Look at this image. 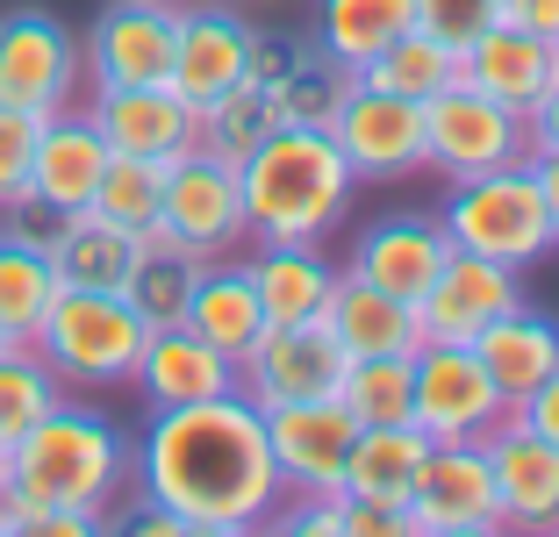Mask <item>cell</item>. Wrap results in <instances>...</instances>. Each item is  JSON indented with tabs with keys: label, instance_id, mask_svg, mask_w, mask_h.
I'll list each match as a JSON object with an SVG mask.
<instances>
[{
	"label": "cell",
	"instance_id": "obj_1",
	"mask_svg": "<svg viewBox=\"0 0 559 537\" xmlns=\"http://www.w3.org/2000/svg\"><path fill=\"white\" fill-rule=\"evenodd\" d=\"M136 494L180 516L187 537H245L265 530L287 502L265 444V408L245 387L209 394L187 408H151V430L136 438Z\"/></svg>",
	"mask_w": 559,
	"mask_h": 537
},
{
	"label": "cell",
	"instance_id": "obj_2",
	"mask_svg": "<svg viewBox=\"0 0 559 537\" xmlns=\"http://www.w3.org/2000/svg\"><path fill=\"white\" fill-rule=\"evenodd\" d=\"M237 194H245L251 244H323L345 223L359 172L323 122H280L259 151L237 158Z\"/></svg>",
	"mask_w": 559,
	"mask_h": 537
},
{
	"label": "cell",
	"instance_id": "obj_3",
	"mask_svg": "<svg viewBox=\"0 0 559 537\" xmlns=\"http://www.w3.org/2000/svg\"><path fill=\"white\" fill-rule=\"evenodd\" d=\"M136 480V438L86 402H58L44 423H29L8 444V502H50V509H94L116 516V494Z\"/></svg>",
	"mask_w": 559,
	"mask_h": 537
},
{
	"label": "cell",
	"instance_id": "obj_4",
	"mask_svg": "<svg viewBox=\"0 0 559 537\" xmlns=\"http://www.w3.org/2000/svg\"><path fill=\"white\" fill-rule=\"evenodd\" d=\"M151 323L130 309V294H100V287H58L44 323H36V351L66 387H122L144 358Z\"/></svg>",
	"mask_w": 559,
	"mask_h": 537
},
{
	"label": "cell",
	"instance_id": "obj_5",
	"mask_svg": "<svg viewBox=\"0 0 559 537\" xmlns=\"http://www.w3.org/2000/svg\"><path fill=\"white\" fill-rule=\"evenodd\" d=\"M438 223L452 237V251H480V259H502V265H538L552 251V215H545L531 158L495 165V172H474V179H452Z\"/></svg>",
	"mask_w": 559,
	"mask_h": 537
},
{
	"label": "cell",
	"instance_id": "obj_6",
	"mask_svg": "<svg viewBox=\"0 0 559 537\" xmlns=\"http://www.w3.org/2000/svg\"><path fill=\"white\" fill-rule=\"evenodd\" d=\"M158 237L194 251V259H230L251 244L245 229V194H237V158L194 144L165 165V201H158Z\"/></svg>",
	"mask_w": 559,
	"mask_h": 537
},
{
	"label": "cell",
	"instance_id": "obj_7",
	"mask_svg": "<svg viewBox=\"0 0 559 537\" xmlns=\"http://www.w3.org/2000/svg\"><path fill=\"white\" fill-rule=\"evenodd\" d=\"M402 523H409V537H488V530H502L488 444L480 438L430 444L424 466H416L409 502H402Z\"/></svg>",
	"mask_w": 559,
	"mask_h": 537
},
{
	"label": "cell",
	"instance_id": "obj_8",
	"mask_svg": "<svg viewBox=\"0 0 559 537\" xmlns=\"http://www.w3.org/2000/svg\"><path fill=\"white\" fill-rule=\"evenodd\" d=\"M516 158H531V130L516 108L474 94V86H444L424 100V165L438 179H474Z\"/></svg>",
	"mask_w": 559,
	"mask_h": 537
},
{
	"label": "cell",
	"instance_id": "obj_9",
	"mask_svg": "<svg viewBox=\"0 0 559 537\" xmlns=\"http://www.w3.org/2000/svg\"><path fill=\"white\" fill-rule=\"evenodd\" d=\"M86 86L80 65V36L50 8H8L0 15V100L29 115H58L72 108Z\"/></svg>",
	"mask_w": 559,
	"mask_h": 537
},
{
	"label": "cell",
	"instance_id": "obj_10",
	"mask_svg": "<svg viewBox=\"0 0 559 537\" xmlns=\"http://www.w3.org/2000/svg\"><path fill=\"white\" fill-rule=\"evenodd\" d=\"M510 416L502 387L488 380L474 344H416V394H409V423L430 444H460V438H488Z\"/></svg>",
	"mask_w": 559,
	"mask_h": 537
},
{
	"label": "cell",
	"instance_id": "obj_11",
	"mask_svg": "<svg viewBox=\"0 0 559 537\" xmlns=\"http://www.w3.org/2000/svg\"><path fill=\"white\" fill-rule=\"evenodd\" d=\"M330 136L359 179H409L424 172V100H402L388 86L345 80L330 108Z\"/></svg>",
	"mask_w": 559,
	"mask_h": 537
},
{
	"label": "cell",
	"instance_id": "obj_12",
	"mask_svg": "<svg viewBox=\"0 0 559 537\" xmlns=\"http://www.w3.org/2000/svg\"><path fill=\"white\" fill-rule=\"evenodd\" d=\"M180 0H108L80 44L86 86H158L173 72Z\"/></svg>",
	"mask_w": 559,
	"mask_h": 537
},
{
	"label": "cell",
	"instance_id": "obj_13",
	"mask_svg": "<svg viewBox=\"0 0 559 537\" xmlns=\"http://www.w3.org/2000/svg\"><path fill=\"white\" fill-rule=\"evenodd\" d=\"M345 366L352 358H345V344L330 337L323 315H309V323H265V337L237 358V387H245L259 408L316 402V394H337Z\"/></svg>",
	"mask_w": 559,
	"mask_h": 537
},
{
	"label": "cell",
	"instance_id": "obj_14",
	"mask_svg": "<svg viewBox=\"0 0 559 537\" xmlns=\"http://www.w3.org/2000/svg\"><path fill=\"white\" fill-rule=\"evenodd\" d=\"M510 309H524V265L452 251L444 273L416 301V323H424V344H474L495 315H510Z\"/></svg>",
	"mask_w": 559,
	"mask_h": 537
},
{
	"label": "cell",
	"instance_id": "obj_15",
	"mask_svg": "<svg viewBox=\"0 0 559 537\" xmlns=\"http://www.w3.org/2000/svg\"><path fill=\"white\" fill-rule=\"evenodd\" d=\"M251 72V15L237 0H180V36H173V72L165 86L194 108L230 94Z\"/></svg>",
	"mask_w": 559,
	"mask_h": 537
},
{
	"label": "cell",
	"instance_id": "obj_16",
	"mask_svg": "<svg viewBox=\"0 0 559 537\" xmlns=\"http://www.w3.org/2000/svg\"><path fill=\"white\" fill-rule=\"evenodd\" d=\"M352 408L337 394L316 402H273L265 408V444H273L280 488L287 494H337V466L352 452Z\"/></svg>",
	"mask_w": 559,
	"mask_h": 537
},
{
	"label": "cell",
	"instance_id": "obj_17",
	"mask_svg": "<svg viewBox=\"0 0 559 537\" xmlns=\"http://www.w3.org/2000/svg\"><path fill=\"white\" fill-rule=\"evenodd\" d=\"M86 115L94 130L108 136V151H130V158H158L173 165L180 151L201 144V108L180 100L173 86H94L86 94Z\"/></svg>",
	"mask_w": 559,
	"mask_h": 537
},
{
	"label": "cell",
	"instance_id": "obj_18",
	"mask_svg": "<svg viewBox=\"0 0 559 537\" xmlns=\"http://www.w3.org/2000/svg\"><path fill=\"white\" fill-rule=\"evenodd\" d=\"M480 444H488V466H495L502 530H559V444L538 438L531 423H516V416H502Z\"/></svg>",
	"mask_w": 559,
	"mask_h": 537
},
{
	"label": "cell",
	"instance_id": "obj_19",
	"mask_svg": "<svg viewBox=\"0 0 559 537\" xmlns=\"http://www.w3.org/2000/svg\"><path fill=\"white\" fill-rule=\"evenodd\" d=\"M444 259H452V237H444V223H438V215L402 208V215H380L359 244H352L345 273L366 279V287H380V294L424 301V287L444 273Z\"/></svg>",
	"mask_w": 559,
	"mask_h": 537
},
{
	"label": "cell",
	"instance_id": "obj_20",
	"mask_svg": "<svg viewBox=\"0 0 559 537\" xmlns=\"http://www.w3.org/2000/svg\"><path fill=\"white\" fill-rule=\"evenodd\" d=\"M100 172H108V136L94 130V115L86 108H58V115H44V130H36L29 187H22V194L44 201L50 215H72V208L94 201Z\"/></svg>",
	"mask_w": 559,
	"mask_h": 537
},
{
	"label": "cell",
	"instance_id": "obj_21",
	"mask_svg": "<svg viewBox=\"0 0 559 537\" xmlns=\"http://www.w3.org/2000/svg\"><path fill=\"white\" fill-rule=\"evenodd\" d=\"M552 80H559L552 36L516 29V22H488V29H480L474 44L460 50V86H474V94L502 100V108H516V115L538 108V94H545Z\"/></svg>",
	"mask_w": 559,
	"mask_h": 537
},
{
	"label": "cell",
	"instance_id": "obj_22",
	"mask_svg": "<svg viewBox=\"0 0 559 537\" xmlns=\"http://www.w3.org/2000/svg\"><path fill=\"white\" fill-rule=\"evenodd\" d=\"M130 380L144 387L151 408H187V402H209V394H230L237 387V358H223L187 323H165V330L144 337V358H136Z\"/></svg>",
	"mask_w": 559,
	"mask_h": 537
},
{
	"label": "cell",
	"instance_id": "obj_23",
	"mask_svg": "<svg viewBox=\"0 0 559 537\" xmlns=\"http://www.w3.org/2000/svg\"><path fill=\"white\" fill-rule=\"evenodd\" d=\"M430 438L416 423H359L352 430V452L337 466V502L359 509H402L416 488V466H424Z\"/></svg>",
	"mask_w": 559,
	"mask_h": 537
},
{
	"label": "cell",
	"instance_id": "obj_24",
	"mask_svg": "<svg viewBox=\"0 0 559 537\" xmlns=\"http://www.w3.org/2000/svg\"><path fill=\"white\" fill-rule=\"evenodd\" d=\"M50 251V273H58V287H100V294H122L136 273V251H144V237L122 223H108V215L94 208H72L58 215V229L44 237Z\"/></svg>",
	"mask_w": 559,
	"mask_h": 537
},
{
	"label": "cell",
	"instance_id": "obj_25",
	"mask_svg": "<svg viewBox=\"0 0 559 537\" xmlns=\"http://www.w3.org/2000/svg\"><path fill=\"white\" fill-rule=\"evenodd\" d=\"M323 323H330V337L345 344V358H409L416 344H424L416 301L380 294V287H366V279H352V273H337Z\"/></svg>",
	"mask_w": 559,
	"mask_h": 537
},
{
	"label": "cell",
	"instance_id": "obj_26",
	"mask_svg": "<svg viewBox=\"0 0 559 537\" xmlns=\"http://www.w3.org/2000/svg\"><path fill=\"white\" fill-rule=\"evenodd\" d=\"M187 330L209 337L223 358H245L265 337V309H259V287H251L245 259H201L194 301H187Z\"/></svg>",
	"mask_w": 559,
	"mask_h": 537
},
{
	"label": "cell",
	"instance_id": "obj_27",
	"mask_svg": "<svg viewBox=\"0 0 559 537\" xmlns=\"http://www.w3.org/2000/svg\"><path fill=\"white\" fill-rule=\"evenodd\" d=\"M251 287H259V309L265 323H309V315L330 309V287L345 265H330L323 244H259L245 259Z\"/></svg>",
	"mask_w": 559,
	"mask_h": 537
},
{
	"label": "cell",
	"instance_id": "obj_28",
	"mask_svg": "<svg viewBox=\"0 0 559 537\" xmlns=\"http://www.w3.org/2000/svg\"><path fill=\"white\" fill-rule=\"evenodd\" d=\"M474 351H480V366H488V380L502 387V402L516 408L559 366V315H545V309L524 301V309L495 315V323L474 337Z\"/></svg>",
	"mask_w": 559,
	"mask_h": 537
},
{
	"label": "cell",
	"instance_id": "obj_29",
	"mask_svg": "<svg viewBox=\"0 0 559 537\" xmlns=\"http://www.w3.org/2000/svg\"><path fill=\"white\" fill-rule=\"evenodd\" d=\"M402 29H416V0H316L309 36H316V50H323V65L359 72V65H373Z\"/></svg>",
	"mask_w": 559,
	"mask_h": 537
},
{
	"label": "cell",
	"instance_id": "obj_30",
	"mask_svg": "<svg viewBox=\"0 0 559 537\" xmlns=\"http://www.w3.org/2000/svg\"><path fill=\"white\" fill-rule=\"evenodd\" d=\"M345 80L388 86V94H402V100H430V94H444V86H460V50L438 44L430 29H402L395 44L373 58V65L345 72Z\"/></svg>",
	"mask_w": 559,
	"mask_h": 537
},
{
	"label": "cell",
	"instance_id": "obj_31",
	"mask_svg": "<svg viewBox=\"0 0 559 537\" xmlns=\"http://www.w3.org/2000/svg\"><path fill=\"white\" fill-rule=\"evenodd\" d=\"M194 273H201V259L194 251H180V244H165L158 229H144V251H136V273H130V309L144 315L151 330H165V323H187V301H194Z\"/></svg>",
	"mask_w": 559,
	"mask_h": 537
},
{
	"label": "cell",
	"instance_id": "obj_32",
	"mask_svg": "<svg viewBox=\"0 0 559 537\" xmlns=\"http://www.w3.org/2000/svg\"><path fill=\"white\" fill-rule=\"evenodd\" d=\"M50 294H58V273H50V251L29 244V237H15V229H0V330L15 344L36 337V323H44Z\"/></svg>",
	"mask_w": 559,
	"mask_h": 537
},
{
	"label": "cell",
	"instance_id": "obj_33",
	"mask_svg": "<svg viewBox=\"0 0 559 537\" xmlns=\"http://www.w3.org/2000/svg\"><path fill=\"white\" fill-rule=\"evenodd\" d=\"M280 122H287V115H280V94H273V86L237 80L230 94H215L209 108H201V144L223 151V158H245V151H259Z\"/></svg>",
	"mask_w": 559,
	"mask_h": 537
},
{
	"label": "cell",
	"instance_id": "obj_34",
	"mask_svg": "<svg viewBox=\"0 0 559 537\" xmlns=\"http://www.w3.org/2000/svg\"><path fill=\"white\" fill-rule=\"evenodd\" d=\"M58 402H66V380L44 366V351H36V344H8V351H0V452L29 423H44Z\"/></svg>",
	"mask_w": 559,
	"mask_h": 537
},
{
	"label": "cell",
	"instance_id": "obj_35",
	"mask_svg": "<svg viewBox=\"0 0 559 537\" xmlns=\"http://www.w3.org/2000/svg\"><path fill=\"white\" fill-rule=\"evenodd\" d=\"M416 394V351L409 358H352L337 380V402L352 408V423H409Z\"/></svg>",
	"mask_w": 559,
	"mask_h": 537
},
{
	"label": "cell",
	"instance_id": "obj_36",
	"mask_svg": "<svg viewBox=\"0 0 559 537\" xmlns=\"http://www.w3.org/2000/svg\"><path fill=\"white\" fill-rule=\"evenodd\" d=\"M158 201H165V165L158 158H130V151H108V172H100V187H94L86 208L144 237V229H158Z\"/></svg>",
	"mask_w": 559,
	"mask_h": 537
},
{
	"label": "cell",
	"instance_id": "obj_37",
	"mask_svg": "<svg viewBox=\"0 0 559 537\" xmlns=\"http://www.w3.org/2000/svg\"><path fill=\"white\" fill-rule=\"evenodd\" d=\"M316 58H323V50H316L309 29H259V22H251V72H245V80L287 86L301 65H316Z\"/></svg>",
	"mask_w": 559,
	"mask_h": 537
},
{
	"label": "cell",
	"instance_id": "obj_38",
	"mask_svg": "<svg viewBox=\"0 0 559 537\" xmlns=\"http://www.w3.org/2000/svg\"><path fill=\"white\" fill-rule=\"evenodd\" d=\"M273 94H280V115H287V122H323L330 130V108H337V94H345V72L316 58V65H301L287 86H273Z\"/></svg>",
	"mask_w": 559,
	"mask_h": 537
},
{
	"label": "cell",
	"instance_id": "obj_39",
	"mask_svg": "<svg viewBox=\"0 0 559 537\" xmlns=\"http://www.w3.org/2000/svg\"><path fill=\"white\" fill-rule=\"evenodd\" d=\"M488 22H502V0H416V29H430L452 50H466Z\"/></svg>",
	"mask_w": 559,
	"mask_h": 537
},
{
	"label": "cell",
	"instance_id": "obj_40",
	"mask_svg": "<svg viewBox=\"0 0 559 537\" xmlns=\"http://www.w3.org/2000/svg\"><path fill=\"white\" fill-rule=\"evenodd\" d=\"M36 130H44V115L8 108V100H0V208H8V201H22V187H29V151H36Z\"/></svg>",
	"mask_w": 559,
	"mask_h": 537
},
{
	"label": "cell",
	"instance_id": "obj_41",
	"mask_svg": "<svg viewBox=\"0 0 559 537\" xmlns=\"http://www.w3.org/2000/svg\"><path fill=\"white\" fill-rule=\"evenodd\" d=\"M510 416H516V423H531L538 438H552V444H559V366H552V373H545L538 387L524 394V402L510 408Z\"/></svg>",
	"mask_w": 559,
	"mask_h": 537
},
{
	"label": "cell",
	"instance_id": "obj_42",
	"mask_svg": "<svg viewBox=\"0 0 559 537\" xmlns=\"http://www.w3.org/2000/svg\"><path fill=\"white\" fill-rule=\"evenodd\" d=\"M524 130H531V151H559V80L538 94V108L524 115Z\"/></svg>",
	"mask_w": 559,
	"mask_h": 537
},
{
	"label": "cell",
	"instance_id": "obj_43",
	"mask_svg": "<svg viewBox=\"0 0 559 537\" xmlns=\"http://www.w3.org/2000/svg\"><path fill=\"white\" fill-rule=\"evenodd\" d=\"M502 22L538 29V36H559V0H502Z\"/></svg>",
	"mask_w": 559,
	"mask_h": 537
},
{
	"label": "cell",
	"instance_id": "obj_44",
	"mask_svg": "<svg viewBox=\"0 0 559 537\" xmlns=\"http://www.w3.org/2000/svg\"><path fill=\"white\" fill-rule=\"evenodd\" d=\"M531 172H538L545 215H552V244H559V151H531Z\"/></svg>",
	"mask_w": 559,
	"mask_h": 537
},
{
	"label": "cell",
	"instance_id": "obj_45",
	"mask_svg": "<svg viewBox=\"0 0 559 537\" xmlns=\"http://www.w3.org/2000/svg\"><path fill=\"white\" fill-rule=\"evenodd\" d=\"M237 8H280V0H237Z\"/></svg>",
	"mask_w": 559,
	"mask_h": 537
},
{
	"label": "cell",
	"instance_id": "obj_46",
	"mask_svg": "<svg viewBox=\"0 0 559 537\" xmlns=\"http://www.w3.org/2000/svg\"><path fill=\"white\" fill-rule=\"evenodd\" d=\"M8 344H15V337H8V330H0V351H8Z\"/></svg>",
	"mask_w": 559,
	"mask_h": 537
},
{
	"label": "cell",
	"instance_id": "obj_47",
	"mask_svg": "<svg viewBox=\"0 0 559 537\" xmlns=\"http://www.w3.org/2000/svg\"><path fill=\"white\" fill-rule=\"evenodd\" d=\"M0 480H8V452H0Z\"/></svg>",
	"mask_w": 559,
	"mask_h": 537
},
{
	"label": "cell",
	"instance_id": "obj_48",
	"mask_svg": "<svg viewBox=\"0 0 559 537\" xmlns=\"http://www.w3.org/2000/svg\"><path fill=\"white\" fill-rule=\"evenodd\" d=\"M552 50H559V36H552Z\"/></svg>",
	"mask_w": 559,
	"mask_h": 537
}]
</instances>
